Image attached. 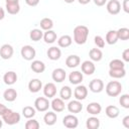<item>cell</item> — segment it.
I'll list each match as a JSON object with an SVG mask.
<instances>
[{
  "mask_svg": "<svg viewBox=\"0 0 129 129\" xmlns=\"http://www.w3.org/2000/svg\"><path fill=\"white\" fill-rule=\"evenodd\" d=\"M89 35V28L85 25H78L74 29V40L77 44L86 43Z\"/></svg>",
  "mask_w": 129,
  "mask_h": 129,
  "instance_id": "obj_1",
  "label": "cell"
},
{
  "mask_svg": "<svg viewBox=\"0 0 129 129\" xmlns=\"http://www.w3.org/2000/svg\"><path fill=\"white\" fill-rule=\"evenodd\" d=\"M106 94L110 97H117L118 95L121 94L122 91V85L118 81H111L107 84L106 88Z\"/></svg>",
  "mask_w": 129,
  "mask_h": 129,
  "instance_id": "obj_2",
  "label": "cell"
},
{
  "mask_svg": "<svg viewBox=\"0 0 129 129\" xmlns=\"http://www.w3.org/2000/svg\"><path fill=\"white\" fill-rule=\"evenodd\" d=\"M2 120L7 125H14L20 121V115H19V113L14 112L11 109H8L6 111V113L2 116Z\"/></svg>",
  "mask_w": 129,
  "mask_h": 129,
  "instance_id": "obj_3",
  "label": "cell"
},
{
  "mask_svg": "<svg viewBox=\"0 0 129 129\" xmlns=\"http://www.w3.org/2000/svg\"><path fill=\"white\" fill-rule=\"evenodd\" d=\"M50 107V103L45 97H38L34 101V108L38 112H45Z\"/></svg>",
  "mask_w": 129,
  "mask_h": 129,
  "instance_id": "obj_4",
  "label": "cell"
},
{
  "mask_svg": "<svg viewBox=\"0 0 129 129\" xmlns=\"http://www.w3.org/2000/svg\"><path fill=\"white\" fill-rule=\"evenodd\" d=\"M20 53H21V56L25 60H32L35 57L36 51H35L33 46H31V45H24V46H22V48L20 50Z\"/></svg>",
  "mask_w": 129,
  "mask_h": 129,
  "instance_id": "obj_5",
  "label": "cell"
},
{
  "mask_svg": "<svg viewBox=\"0 0 129 129\" xmlns=\"http://www.w3.org/2000/svg\"><path fill=\"white\" fill-rule=\"evenodd\" d=\"M62 124H63L64 127H67L69 129H75L79 125V119L75 115L70 114V115H67V116L63 117Z\"/></svg>",
  "mask_w": 129,
  "mask_h": 129,
  "instance_id": "obj_6",
  "label": "cell"
},
{
  "mask_svg": "<svg viewBox=\"0 0 129 129\" xmlns=\"http://www.w3.org/2000/svg\"><path fill=\"white\" fill-rule=\"evenodd\" d=\"M74 96L76 98V100H79V101H82V100H85L88 96V89L86 86H83V85H77L75 91H74Z\"/></svg>",
  "mask_w": 129,
  "mask_h": 129,
  "instance_id": "obj_7",
  "label": "cell"
},
{
  "mask_svg": "<svg viewBox=\"0 0 129 129\" xmlns=\"http://www.w3.org/2000/svg\"><path fill=\"white\" fill-rule=\"evenodd\" d=\"M106 7H107V11L111 15H117L121 10V3L118 0H110L107 3Z\"/></svg>",
  "mask_w": 129,
  "mask_h": 129,
  "instance_id": "obj_8",
  "label": "cell"
},
{
  "mask_svg": "<svg viewBox=\"0 0 129 129\" xmlns=\"http://www.w3.org/2000/svg\"><path fill=\"white\" fill-rule=\"evenodd\" d=\"M89 89L93 93H101L104 90V83L100 79H94L90 82Z\"/></svg>",
  "mask_w": 129,
  "mask_h": 129,
  "instance_id": "obj_9",
  "label": "cell"
},
{
  "mask_svg": "<svg viewBox=\"0 0 129 129\" xmlns=\"http://www.w3.org/2000/svg\"><path fill=\"white\" fill-rule=\"evenodd\" d=\"M81 70H82V73L85 74V75H88V76H91L95 73L96 71V67L94 64V62L92 60H85L82 64H81Z\"/></svg>",
  "mask_w": 129,
  "mask_h": 129,
  "instance_id": "obj_10",
  "label": "cell"
},
{
  "mask_svg": "<svg viewBox=\"0 0 129 129\" xmlns=\"http://www.w3.org/2000/svg\"><path fill=\"white\" fill-rule=\"evenodd\" d=\"M13 47L8 44V43H5L3 44L1 47H0V56L3 58V59H9L11 58V56L13 55Z\"/></svg>",
  "mask_w": 129,
  "mask_h": 129,
  "instance_id": "obj_11",
  "label": "cell"
},
{
  "mask_svg": "<svg viewBox=\"0 0 129 129\" xmlns=\"http://www.w3.org/2000/svg\"><path fill=\"white\" fill-rule=\"evenodd\" d=\"M66 77H67V73L63 69H60V68H57L55 70H53L52 74H51V78L52 80L55 82V83H61L66 80Z\"/></svg>",
  "mask_w": 129,
  "mask_h": 129,
  "instance_id": "obj_12",
  "label": "cell"
},
{
  "mask_svg": "<svg viewBox=\"0 0 129 129\" xmlns=\"http://www.w3.org/2000/svg\"><path fill=\"white\" fill-rule=\"evenodd\" d=\"M50 107L52 108V110L56 113H59V112H62L66 108V105H64V101L60 98H53L51 103H50Z\"/></svg>",
  "mask_w": 129,
  "mask_h": 129,
  "instance_id": "obj_13",
  "label": "cell"
},
{
  "mask_svg": "<svg viewBox=\"0 0 129 129\" xmlns=\"http://www.w3.org/2000/svg\"><path fill=\"white\" fill-rule=\"evenodd\" d=\"M68 110L70 113H73V114H77V113H80L83 109V104L81 103V101L79 100H74V101H70L68 106H67Z\"/></svg>",
  "mask_w": 129,
  "mask_h": 129,
  "instance_id": "obj_14",
  "label": "cell"
},
{
  "mask_svg": "<svg viewBox=\"0 0 129 129\" xmlns=\"http://www.w3.org/2000/svg\"><path fill=\"white\" fill-rule=\"evenodd\" d=\"M43 94L47 99L53 98L56 95V87L53 83H47L43 87Z\"/></svg>",
  "mask_w": 129,
  "mask_h": 129,
  "instance_id": "obj_15",
  "label": "cell"
},
{
  "mask_svg": "<svg viewBox=\"0 0 129 129\" xmlns=\"http://www.w3.org/2000/svg\"><path fill=\"white\" fill-rule=\"evenodd\" d=\"M83 73L79 72V71H75V72H72L69 76V81L71 84L73 85H80L82 82H83Z\"/></svg>",
  "mask_w": 129,
  "mask_h": 129,
  "instance_id": "obj_16",
  "label": "cell"
},
{
  "mask_svg": "<svg viewBox=\"0 0 129 129\" xmlns=\"http://www.w3.org/2000/svg\"><path fill=\"white\" fill-rule=\"evenodd\" d=\"M46 54H47V57L49 59H51V60H57V59H59V57L61 55V51H60V49L58 47L51 46V47H49L47 49Z\"/></svg>",
  "mask_w": 129,
  "mask_h": 129,
  "instance_id": "obj_17",
  "label": "cell"
},
{
  "mask_svg": "<svg viewBox=\"0 0 129 129\" xmlns=\"http://www.w3.org/2000/svg\"><path fill=\"white\" fill-rule=\"evenodd\" d=\"M81 62V58L80 56L76 55V54H73V55H69L67 58H66V64L68 68L70 69H74V68H77Z\"/></svg>",
  "mask_w": 129,
  "mask_h": 129,
  "instance_id": "obj_18",
  "label": "cell"
},
{
  "mask_svg": "<svg viewBox=\"0 0 129 129\" xmlns=\"http://www.w3.org/2000/svg\"><path fill=\"white\" fill-rule=\"evenodd\" d=\"M3 81L8 86L14 85L16 83V81H17V75H16V73L13 72V71H10V72L5 73V75L3 77Z\"/></svg>",
  "mask_w": 129,
  "mask_h": 129,
  "instance_id": "obj_19",
  "label": "cell"
},
{
  "mask_svg": "<svg viewBox=\"0 0 129 129\" xmlns=\"http://www.w3.org/2000/svg\"><path fill=\"white\" fill-rule=\"evenodd\" d=\"M40 89H42V83L40 80L38 79H32L29 83H28V90L31 93H37L40 91Z\"/></svg>",
  "mask_w": 129,
  "mask_h": 129,
  "instance_id": "obj_20",
  "label": "cell"
},
{
  "mask_svg": "<svg viewBox=\"0 0 129 129\" xmlns=\"http://www.w3.org/2000/svg\"><path fill=\"white\" fill-rule=\"evenodd\" d=\"M43 40L45 43H48V44H51L53 42L56 41L57 39V36H56V33L53 31V30H46L44 33H43V36H42Z\"/></svg>",
  "mask_w": 129,
  "mask_h": 129,
  "instance_id": "obj_21",
  "label": "cell"
},
{
  "mask_svg": "<svg viewBox=\"0 0 129 129\" xmlns=\"http://www.w3.org/2000/svg\"><path fill=\"white\" fill-rule=\"evenodd\" d=\"M102 111V107L97 102H92L87 106V112L91 115H98Z\"/></svg>",
  "mask_w": 129,
  "mask_h": 129,
  "instance_id": "obj_22",
  "label": "cell"
},
{
  "mask_svg": "<svg viewBox=\"0 0 129 129\" xmlns=\"http://www.w3.org/2000/svg\"><path fill=\"white\" fill-rule=\"evenodd\" d=\"M105 113L107 115V117L111 118V119H115L119 116V108L114 106V105H110V106H107L106 109H105Z\"/></svg>",
  "mask_w": 129,
  "mask_h": 129,
  "instance_id": "obj_23",
  "label": "cell"
},
{
  "mask_svg": "<svg viewBox=\"0 0 129 129\" xmlns=\"http://www.w3.org/2000/svg\"><path fill=\"white\" fill-rule=\"evenodd\" d=\"M30 68L36 74H41L45 71V64L41 60H32Z\"/></svg>",
  "mask_w": 129,
  "mask_h": 129,
  "instance_id": "obj_24",
  "label": "cell"
},
{
  "mask_svg": "<svg viewBox=\"0 0 129 129\" xmlns=\"http://www.w3.org/2000/svg\"><path fill=\"white\" fill-rule=\"evenodd\" d=\"M56 120H57V116H56V114L54 113V111H53V112H47V113H45V115L43 116V121H44V123H45L47 126H52V125H54L55 122H56Z\"/></svg>",
  "mask_w": 129,
  "mask_h": 129,
  "instance_id": "obj_25",
  "label": "cell"
},
{
  "mask_svg": "<svg viewBox=\"0 0 129 129\" xmlns=\"http://www.w3.org/2000/svg\"><path fill=\"white\" fill-rule=\"evenodd\" d=\"M3 98L7 102H13V101H15L16 98H17V92H16V90L15 89H12V88L5 90V92L3 93Z\"/></svg>",
  "mask_w": 129,
  "mask_h": 129,
  "instance_id": "obj_26",
  "label": "cell"
},
{
  "mask_svg": "<svg viewBox=\"0 0 129 129\" xmlns=\"http://www.w3.org/2000/svg\"><path fill=\"white\" fill-rule=\"evenodd\" d=\"M72 42H73V39H72V37H71L70 35H68V34L61 35V36L57 39V44H58V46H59V47H63V48L69 47V46L72 44Z\"/></svg>",
  "mask_w": 129,
  "mask_h": 129,
  "instance_id": "obj_27",
  "label": "cell"
},
{
  "mask_svg": "<svg viewBox=\"0 0 129 129\" xmlns=\"http://www.w3.org/2000/svg\"><path fill=\"white\" fill-rule=\"evenodd\" d=\"M89 56L92 61H100L103 57V52L99 48H92L89 51Z\"/></svg>",
  "mask_w": 129,
  "mask_h": 129,
  "instance_id": "obj_28",
  "label": "cell"
},
{
  "mask_svg": "<svg viewBox=\"0 0 129 129\" xmlns=\"http://www.w3.org/2000/svg\"><path fill=\"white\" fill-rule=\"evenodd\" d=\"M125 75H126L125 68H123V69H110V71H109V76L111 78H114V79H122L125 77Z\"/></svg>",
  "mask_w": 129,
  "mask_h": 129,
  "instance_id": "obj_29",
  "label": "cell"
},
{
  "mask_svg": "<svg viewBox=\"0 0 129 129\" xmlns=\"http://www.w3.org/2000/svg\"><path fill=\"white\" fill-rule=\"evenodd\" d=\"M106 42L110 45L115 44L119 39H118V35H117V31L116 30H109L106 34Z\"/></svg>",
  "mask_w": 129,
  "mask_h": 129,
  "instance_id": "obj_30",
  "label": "cell"
},
{
  "mask_svg": "<svg viewBox=\"0 0 129 129\" xmlns=\"http://www.w3.org/2000/svg\"><path fill=\"white\" fill-rule=\"evenodd\" d=\"M72 94H73V91H72V89H71L69 86H63V87L60 89V92H59L60 99H62L63 101L70 100L71 97H72Z\"/></svg>",
  "mask_w": 129,
  "mask_h": 129,
  "instance_id": "obj_31",
  "label": "cell"
},
{
  "mask_svg": "<svg viewBox=\"0 0 129 129\" xmlns=\"http://www.w3.org/2000/svg\"><path fill=\"white\" fill-rule=\"evenodd\" d=\"M86 126L88 129H98L100 127V120L97 117H90L87 119Z\"/></svg>",
  "mask_w": 129,
  "mask_h": 129,
  "instance_id": "obj_32",
  "label": "cell"
},
{
  "mask_svg": "<svg viewBox=\"0 0 129 129\" xmlns=\"http://www.w3.org/2000/svg\"><path fill=\"white\" fill-rule=\"evenodd\" d=\"M39 25H40V28L42 29V30H50V29H52V27H53V21L50 19V18H47V17H45V18H42L41 20H40V23H39Z\"/></svg>",
  "mask_w": 129,
  "mask_h": 129,
  "instance_id": "obj_33",
  "label": "cell"
},
{
  "mask_svg": "<svg viewBox=\"0 0 129 129\" xmlns=\"http://www.w3.org/2000/svg\"><path fill=\"white\" fill-rule=\"evenodd\" d=\"M35 112H36V110H35V108L32 107V106H25V107L22 109V115H23L25 118H27V119L33 118V117L35 116V114H36Z\"/></svg>",
  "mask_w": 129,
  "mask_h": 129,
  "instance_id": "obj_34",
  "label": "cell"
},
{
  "mask_svg": "<svg viewBox=\"0 0 129 129\" xmlns=\"http://www.w3.org/2000/svg\"><path fill=\"white\" fill-rule=\"evenodd\" d=\"M6 10L9 14L15 15L20 11V6L19 3H6Z\"/></svg>",
  "mask_w": 129,
  "mask_h": 129,
  "instance_id": "obj_35",
  "label": "cell"
},
{
  "mask_svg": "<svg viewBox=\"0 0 129 129\" xmlns=\"http://www.w3.org/2000/svg\"><path fill=\"white\" fill-rule=\"evenodd\" d=\"M42 36H43V32L41 29H38V28L32 29L29 33V37L32 41H38L42 38Z\"/></svg>",
  "mask_w": 129,
  "mask_h": 129,
  "instance_id": "obj_36",
  "label": "cell"
},
{
  "mask_svg": "<svg viewBox=\"0 0 129 129\" xmlns=\"http://www.w3.org/2000/svg\"><path fill=\"white\" fill-rule=\"evenodd\" d=\"M117 31V35H118V39L121 40H127L129 38V29L126 27H122L119 28Z\"/></svg>",
  "mask_w": 129,
  "mask_h": 129,
  "instance_id": "obj_37",
  "label": "cell"
},
{
  "mask_svg": "<svg viewBox=\"0 0 129 129\" xmlns=\"http://www.w3.org/2000/svg\"><path fill=\"white\" fill-rule=\"evenodd\" d=\"M109 68L110 69H123V68H125V62L121 59L115 58V59H112L110 61Z\"/></svg>",
  "mask_w": 129,
  "mask_h": 129,
  "instance_id": "obj_38",
  "label": "cell"
},
{
  "mask_svg": "<svg viewBox=\"0 0 129 129\" xmlns=\"http://www.w3.org/2000/svg\"><path fill=\"white\" fill-rule=\"evenodd\" d=\"M38 128H39V123L35 119L30 118L25 123V129H38Z\"/></svg>",
  "mask_w": 129,
  "mask_h": 129,
  "instance_id": "obj_39",
  "label": "cell"
},
{
  "mask_svg": "<svg viewBox=\"0 0 129 129\" xmlns=\"http://www.w3.org/2000/svg\"><path fill=\"white\" fill-rule=\"evenodd\" d=\"M119 103L120 105L125 108V109H129V95L128 94H124L121 95L120 99H119Z\"/></svg>",
  "mask_w": 129,
  "mask_h": 129,
  "instance_id": "obj_40",
  "label": "cell"
},
{
  "mask_svg": "<svg viewBox=\"0 0 129 129\" xmlns=\"http://www.w3.org/2000/svg\"><path fill=\"white\" fill-rule=\"evenodd\" d=\"M94 42L97 45V47H99V48H103L105 46V39L102 36H100V35H96L95 36Z\"/></svg>",
  "mask_w": 129,
  "mask_h": 129,
  "instance_id": "obj_41",
  "label": "cell"
},
{
  "mask_svg": "<svg viewBox=\"0 0 129 129\" xmlns=\"http://www.w3.org/2000/svg\"><path fill=\"white\" fill-rule=\"evenodd\" d=\"M122 60L124 62H128L129 61V49L126 48L123 52H122Z\"/></svg>",
  "mask_w": 129,
  "mask_h": 129,
  "instance_id": "obj_42",
  "label": "cell"
},
{
  "mask_svg": "<svg viewBox=\"0 0 129 129\" xmlns=\"http://www.w3.org/2000/svg\"><path fill=\"white\" fill-rule=\"evenodd\" d=\"M122 7H123V10L126 13H129V0H124L123 4H122Z\"/></svg>",
  "mask_w": 129,
  "mask_h": 129,
  "instance_id": "obj_43",
  "label": "cell"
},
{
  "mask_svg": "<svg viewBox=\"0 0 129 129\" xmlns=\"http://www.w3.org/2000/svg\"><path fill=\"white\" fill-rule=\"evenodd\" d=\"M25 3L28 5V6H36L38 3H39V0H25Z\"/></svg>",
  "mask_w": 129,
  "mask_h": 129,
  "instance_id": "obj_44",
  "label": "cell"
},
{
  "mask_svg": "<svg viewBox=\"0 0 129 129\" xmlns=\"http://www.w3.org/2000/svg\"><path fill=\"white\" fill-rule=\"evenodd\" d=\"M122 124L125 128H129V116H125L122 120Z\"/></svg>",
  "mask_w": 129,
  "mask_h": 129,
  "instance_id": "obj_45",
  "label": "cell"
},
{
  "mask_svg": "<svg viewBox=\"0 0 129 129\" xmlns=\"http://www.w3.org/2000/svg\"><path fill=\"white\" fill-rule=\"evenodd\" d=\"M7 110H8V108H7L5 105L0 104V116H1V117L6 113V111H7Z\"/></svg>",
  "mask_w": 129,
  "mask_h": 129,
  "instance_id": "obj_46",
  "label": "cell"
},
{
  "mask_svg": "<svg viewBox=\"0 0 129 129\" xmlns=\"http://www.w3.org/2000/svg\"><path fill=\"white\" fill-rule=\"evenodd\" d=\"M93 1L97 6H104L107 2V0H93Z\"/></svg>",
  "mask_w": 129,
  "mask_h": 129,
  "instance_id": "obj_47",
  "label": "cell"
},
{
  "mask_svg": "<svg viewBox=\"0 0 129 129\" xmlns=\"http://www.w3.org/2000/svg\"><path fill=\"white\" fill-rule=\"evenodd\" d=\"M4 17H5V11L3 8L0 7V20H2Z\"/></svg>",
  "mask_w": 129,
  "mask_h": 129,
  "instance_id": "obj_48",
  "label": "cell"
},
{
  "mask_svg": "<svg viewBox=\"0 0 129 129\" xmlns=\"http://www.w3.org/2000/svg\"><path fill=\"white\" fill-rule=\"evenodd\" d=\"M78 1H79V3L82 4V5H86V4H88V3L91 2V0H78Z\"/></svg>",
  "mask_w": 129,
  "mask_h": 129,
  "instance_id": "obj_49",
  "label": "cell"
},
{
  "mask_svg": "<svg viewBox=\"0 0 129 129\" xmlns=\"http://www.w3.org/2000/svg\"><path fill=\"white\" fill-rule=\"evenodd\" d=\"M19 0H6V3H18Z\"/></svg>",
  "mask_w": 129,
  "mask_h": 129,
  "instance_id": "obj_50",
  "label": "cell"
},
{
  "mask_svg": "<svg viewBox=\"0 0 129 129\" xmlns=\"http://www.w3.org/2000/svg\"><path fill=\"white\" fill-rule=\"evenodd\" d=\"M63 1H64L66 3H69V4H70V3H73L75 0H63Z\"/></svg>",
  "mask_w": 129,
  "mask_h": 129,
  "instance_id": "obj_51",
  "label": "cell"
},
{
  "mask_svg": "<svg viewBox=\"0 0 129 129\" xmlns=\"http://www.w3.org/2000/svg\"><path fill=\"white\" fill-rule=\"evenodd\" d=\"M2 126H3V120L0 119V128H2Z\"/></svg>",
  "mask_w": 129,
  "mask_h": 129,
  "instance_id": "obj_52",
  "label": "cell"
}]
</instances>
